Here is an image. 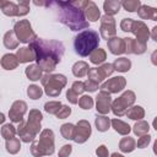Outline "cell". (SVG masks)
Segmentation results:
<instances>
[{
  "mask_svg": "<svg viewBox=\"0 0 157 157\" xmlns=\"http://www.w3.org/2000/svg\"><path fill=\"white\" fill-rule=\"evenodd\" d=\"M28 48L33 50L37 65H39L42 71H45L47 74H50L56 67V65L61 61V58L65 52L63 42L53 39H42L38 37L29 43Z\"/></svg>",
  "mask_w": 157,
  "mask_h": 157,
  "instance_id": "obj_1",
  "label": "cell"
},
{
  "mask_svg": "<svg viewBox=\"0 0 157 157\" xmlns=\"http://www.w3.org/2000/svg\"><path fill=\"white\" fill-rule=\"evenodd\" d=\"M45 6L55 10L58 13V21L67 26L71 31L86 29L90 26L83 10L76 7L72 1H45Z\"/></svg>",
  "mask_w": 157,
  "mask_h": 157,
  "instance_id": "obj_2",
  "label": "cell"
},
{
  "mask_svg": "<svg viewBox=\"0 0 157 157\" xmlns=\"http://www.w3.org/2000/svg\"><path fill=\"white\" fill-rule=\"evenodd\" d=\"M101 37L98 32L93 29H83L78 32L74 38V48L75 52L80 56H88L94 49L98 48Z\"/></svg>",
  "mask_w": 157,
  "mask_h": 157,
  "instance_id": "obj_3",
  "label": "cell"
},
{
  "mask_svg": "<svg viewBox=\"0 0 157 157\" xmlns=\"http://www.w3.org/2000/svg\"><path fill=\"white\" fill-rule=\"evenodd\" d=\"M33 157L52 156L54 153V132L50 129H44L39 134V140H33L31 146Z\"/></svg>",
  "mask_w": 157,
  "mask_h": 157,
  "instance_id": "obj_4",
  "label": "cell"
},
{
  "mask_svg": "<svg viewBox=\"0 0 157 157\" xmlns=\"http://www.w3.org/2000/svg\"><path fill=\"white\" fill-rule=\"evenodd\" d=\"M40 82L44 87L45 94L49 97H58L61 93V90L65 87L67 80L61 74H45L42 76Z\"/></svg>",
  "mask_w": 157,
  "mask_h": 157,
  "instance_id": "obj_5",
  "label": "cell"
},
{
  "mask_svg": "<svg viewBox=\"0 0 157 157\" xmlns=\"http://www.w3.org/2000/svg\"><path fill=\"white\" fill-rule=\"evenodd\" d=\"M135 93L130 90L125 91L120 97H118L115 101L112 102L110 104V110L114 113V115L117 117H123L125 115L126 110L134 104L135 102Z\"/></svg>",
  "mask_w": 157,
  "mask_h": 157,
  "instance_id": "obj_6",
  "label": "cell"
},
{
  "mask_svg": "<svg viewBox=\"0 0 157 157\" xmlns=\"http://www.w3.org/2000/svg\"><path fill=\"white\" fill-rule=\"evenodd\" d=\"M13 33L18 42L21 43H31L37 38V34L33 32L32 26L28 20H20L13 26Z\"/></svg>",
  "mask_w": 157,
  "mask_h": 157,
  "instance_id": "obj_7",
  "label": "cell"
},
{
  "mask_svg": "<svg viewBox=\"0 0 157 157\" xmlns=\"http://www.w3.org/2000/svg\"><path fill=\"white\" fill-rule=\"evenodd\" d=\"M99 32H101V37L103 39H107V40L113 38V37H115V34H117V25H115L114 17L108 16V15H103L101 17Z\"/></svg>",
  "mask_w": 157,
  "mask_h": 157,
  "instance_id": "obj_8",
  "label": "cell"
},
{
  "mask_svg": "<svg viewBox=\"0 0 157 157\" xmlns=\"http://www.w3.org/2000/svg\"><path fill=\"white\" fill-rule=\"evenodd\" d=\"M42 119H43V115H42V113L38 109L29 110L28 119H27L25 125H26V129L28 130V132L33 137H36L39 134V131H40V128H42L40 126V121H42Z\"/></svg>",
  "mask_w": 157,
  "mask_h": 157,
  "instance_id": "obj_9",
  "label": "cell"
},
{
  "mask_svg": "<svg viewBox=\"0 0 157 157\" xmlns=\"http://www.w3.org/2000/svg\"><path fill=\"white\" fill-rule=\"evenodd\" d=\"M125 86H126L125 77H123V76H115V77H112L108 81L103 82L99 88H101V91L108 92L110 94V93H118V92L123 91L125 88Z\"/></svg>",
  "mask_w": 157,
  "mask_h": 157,
  "instance_id": "obj_10",
  "label": "cell"
},
{
  "mask_svg": "<svg viewBox=\"0 0 157 157\" xmlns=\"http://www.w3.org/2000/svg\"><path fill=\"white\" fill-rule=\"evenodd\" d=\"M92 129L87 120H78V123L75 125V136L74 141L76 144H83L86 142L91 136Z\"/></svg>",
  "mask_w": 157,
  "mask_h": 157,
  "instance_id": "obj_11",
  "label": "cell"
},
{
  "mask_svg": "<svg viewBox=\"0 0 157 157\" xmlns=\"http://www.w3.org/2000/svg\"><path fill=\"white\" fill-rule=\"evenodd\" d=\"M27 112V104L23 101H15L9 110V118L12 123H20L23 120V115Z\"/></svg>",
  "mask_w": 157,
  "mask_h": 157,
  "instance_id": "obj_12",
  "label": "cell"
},
{
  "mask_svg": "<svg viewBox=\"0 0 157 157\" xmlns=\"http://www.w3.org/2000/svg\"><path fill=\"white\" fill-rule=\"evenodd\" d=\"M110 104H112V97L108 92L99 91V93L96 97V109L98 114L105 115L110 110Z\"/></svg>",
  "mask_w": 157,
  "mask_h": 157,
  "instance_id": "obj_13",
  "label": "cell"
},
{
  "mask_svg": "<svg viewBox=\"0 0 157 157\" xmlns=\"http://www.w3.org/2000/svg\"><path fill=\"white\" fill-rule=\"evenodd\" d=\"M130 32L135 34V37H136L135 39H137L142 43H146L150 37V31L147 28V25L144 21H134Z\"/></svg>",
  "mask_w": 157,
  "mask_h": 157,
  "instance_id": "obj_14",
  "label": "cell"
},
{
  "mask_svg": "<svg viewBox=\"0 0 157 157\" xmlns=\"http://www.w3.org/2000/svg\"><path fill=\"white\" fill-rule=\"evenodd\" d=\"M125 53L128 54H142L146 52V43H142L135 38H124Z\"/></svg>",
  "mask_w": 157,
  "mask_h": 157,
  "instance_id": "obj_15",
  "label": "cell"
},
{
  "mask_svg": "<svg viewBox=\"0 0 157 157\" xmlns=\"http://www.w3.org/2000/svg\"><path fill=\"white\" fill-rule=\"evenodd\" d=\"M108 44V49L112 54L114 55H120L123 53H125V43H124V38L120 37H113L110 39L107 40Z\"/></svg>",
  "mask_w": 157,
  "mask_h": 157,
  "instance_id": "obj_16",
  "label": "cell"
},
{
  "mask_svg": "<svg viewBox=\"0 0 157 157\" xmlns=\"http://www.w3.org/2000/svg\"><path fill=\"white\" fill-rule=\"evenodd\" d=\"M83 12H85L86 20H88L91 22H96V21H98V18H101V11L93 1L87 2L86 7L83 9Z\"/></svg>",
  "mask_w": 157,
  "mask_h": 157,
  "instance_id": "obj_17",
  "label": "cell"
},
{
  "mask_svg": "<svg viewBox=\"0 0 157 157\" xmlns=\"http://www.w3.org/2000/svg\"><path fill=\"white\" fill-rule=\"evenodd\" d=\"M15 55H16V58H17L20 64L21 63L22 64L23 63H31V61L36 60V55H34L33 50L31 48H28V47H22L20 49H17Z\"/></svg>",
  "mask_w": 157,
  "mask_h": 157,
  "instance_id": "obj_18",
  "label": "cell"
},
{
  "mask_svg": "<svg viewBox=\"0 0 157 157\" xmlns=\"http://www.w3.org/2000/svg\"><path fill=\"white\" fill-rule=\"evenodd\" d=\"M137 15L141 20H151V21L157 20V10L147 5H141L137 10Z\"/></svg>",
  "mask_w": 157,
  "mask_h": 157,
  "instance_id": "obj_19",
  "label": "cell"
},
{
  "mask_svg": "<svg viewBox=\"0 0 157 157\" xmlns=\"http://www.w3.org/2000/svg\"><path fill=\"white\" fill-rule=\"evenodd\" d=\"M1 66L5 69V70H13L18 66V60L16 58L15 54H11V53H7L5 55H2L1 58Z\"/></svg>",
  "mask_w": 157,
  "mask_h": 157,
  "instance_id": "obj_20",
  "label": "cell"
},
{
  "mask_svg": "<svg viewBox=\"0 0 157 157\" xmlns=\"http://www.w3.org/2000/svg\"><path fill=\"white\" fill-rule=\"evenodd\" d=\"M120 7H121V4H120V1H118V0H105V1L103 2V10H104L105 15L112 16V17H113L115 13L119 12Z\"/></svg>",
  "mask_w": 157,
  "mask_h": 157,
  "instance_id": "obj_21",
  "label": "cell"
},
{
  "mask_svg": "<svg viewBox=\"0 0 157 157\" xmlns=\"http://www.w3.org/2000/svg\"><path fill=\"white\" fill-rule=\"evenodd\" d=\"M110 125H112V128H113L118 134L124 135V136H128L129 132L131 131L130 125L126 124L125 121L120 120V119H113V120H110Z\"/></svg>",
  "mask_w": 157,
  "mask_h": 157,
  "instance_id": "obj_22",
  "label": "cell"
},
{
  "mask_svg": "<svg viewBox=\"0 0 157 157\" xmlns=\"http://www.w3.org/2000/svg\"><path fill=\"white\" fill-rule=\"evenodd\" d=\"M25 74L26 76L28 77V80L31 81H38L39 78H42V69L39 67V65L37 64H31L26 67L25 70Z\"/></svg>",
  "mask_w": 157,
  "mask_h": 157,
  "instance_id": "obj_23",
  "label": "cell"
},
{
  "mask_svg": "<svg viewBox=\"0 0 157 157\" xmlns=\"http://www.w3.org/2000/svg\"><path fill=\"white\" fill-rule=\"evenodd\" d=\"M0 9L2 13L6 16H10V17L17 16V4H15L13 1L0 0Z\"/></svg>",
  "mask_w": 157,
  "mask_h": 157,
  "instance_id": "obj_24",
  "label": "cell"
},
{
  "mask_svg": "<svg viewBox=\"0 0 157 157\" xmlns=\"http://www.w3.org/2000/svg\"><path fill=\"white\" fill-rule=\"evenodd\" d=\"M136 148V142L132 137L125 136L119 141V150L124 153H130Z\"/></svg>",
  "mask_w": 157,
  "mask_h": 157,
  "instance_id": "obj_25",
  "label": "cell"
},
{
  "mask_svg": "<svg viewBox=\"0 0 157 157\" xmlns=\"http://www.w3.org/2000/svg\"><path fill=\"white\" fill-rule=\"evenodd\" d=\"M2 42H4V45L7 48V49H17V47H18V40H17V38H16V36H15V33H13V31H7L5 34H4V39H2Z\"/></svg>",
  "mask_w": 157,
  "mask_h": 157,
  "instance_id": "obj_26",
  "label": "cell"
},
{
  "mask_svg": "<svg viewBox=\"0 0 157 157\" xmlns=\"http://www.w3.org/2000/svg\"><path fill=\"white\" fill-rule=\"evenodd\" d=\"M125 115L128 118L132 119V120H141L145 117V110H144V108L141 105H131L126 110Z\"/></svg>",
  "mask_w": 157,
  "mask_h": 157,
  "instance_id": "obj_27",
  "label": "cell"
},
{
  "mask_svg": "<svg viewBox=\"0 0 157 157\" xmlns=\"http://www.w3.org/2000/svg\"><path fill=\"white\" fill-rule=\"evenodd\" d=\"M26 123L22 120L18 123V126L16 128V134L20 136V140L23 141V142H31L34 140V137L28 132V130L26 129Z\"/></svg>",
  "mask_w": 157,
  "mask_h": 157,
  "instance_id": "obj_28",
  "label": "cell"
},
{
  "mask_svg": "<svg viewBox=\"0 0 157 157\" xmlns=\"http://www.w3.org/2000/svg\"><path fill=\"white\" fill-rule=\"evenodd\" d=\"M112 65H113L114 70H117L119 72H126L131 67V61L128 58H119V59H115Z\"/></svg>",
  "mask_w": 157,
  "mask_h": 157,
  "instance_id": "obj_29",
  "label": "cell"
},
{
  "mask_svg": "<svg viewBox=\"0 0 157 157\" xmlns=\"http://www.w3.org/2000/svg\"><path fill=\"white\" fill-rule=\"evenodd\" d=\"M107 59V53L104 49L102 48H97L94 49L91 54H90V61L94 65H98V64H102L104 60Z\"/></svg>",
  "mask_w": 157,
  "mask_h": 157,
  "instance_id": "obj_30",
  "label": "cell"
},
{
  "mask_svg": "<svg viewBox=\"0 0 157 157\" xmlns=\"http://www.w3.org/2000/svg\"><path fill=\"white\" fill-rule=\"evenodd\" d=\"M88 64L86 61H76L72 65V74L76 77H83L88 72Z\"/></svg>",
  "mask_w": 157,
  "mask_h": 157,
  "instance_id": "obj_31",
  "label": "cell"
},
{
  "mask_svg": "<svg viewBox=\"0 0 157 157\" xmlns=\"http://www.w3.org/2000/svg\"><path fill=\"white\" fill-rule=\"evenodd\" d=\"M148 130H150V125L147 121L145 120H137L135 123V125L132 126V131L135 135H137L139 137L140 136H144V135H147L148 134Z\"/></svg>",
  "mask_w": 157,
  "mask_h": 157,
  "instance_id": "obj_32",
  "label": "cell"
},
{
  "mask_svg": "<svg viewBox=\"0 0 157 157\" xmlns=\"http://www.w3.org/2000/svg\"><path fill=\"white\" fill-rule=\"evenodd\" d=\"M94 124H96V128H97L98 131L104 132V131H107V130L109 129V126H110V120H109V118L105 117V115H98V114H97L96 120H94Z\"/></svg>",
  "mask_w": 157,
  "mask_h": 157,
  "instance_id": "obj_33",
  "label": "cell"
},
{
  "mask_svg": "<svg viewBox=\"0 0 157 157\" xmlns=\"http://www.w3.org/2000/svg\"><path fill=\"white\" fill-rule=\"evenodd\" d=\"M60 132H61V135H63L64 139H66V140H74V136H75V125L71 124V123L63 124L61 128H60Z\"/></svg>",
  "mask_w": 157,
  "mask_h": 157,
  "instance_id": "obj_34",
  "label": "cell"
},
{
  "mask_svg": "<svg viewBox=\"0 0 157 157\" xmlns=\"http://www.w3.org/2000/svg\"><path fill=\"white\" fill-rule=\"evenodd\" d=\"M5 146H6V151H7L9 153H11V155H16V153L20 151V148H21L20 139H17V137H12V139H10V140H6Z\"/></svg>",
  "mask_w": 157,
  "mask_h": 157,
  "instance_id": "obj_35",
  "label": "cell"
},
{
  "mask_svg": "<svg viewBox=\"0 0 157 157\" xmlns=\"http://www.w3.org/2000/svg\"><path fill=\"white\" fill-rule=\"evenodd\" d=\"M97 72L101 76V78L104 80V78H107L108 76H110L114 72V69H113V65L112 64L105 63V64H102L99 67H97Z\"/></svg>",
  "mask_w": 157,
  "mask_h": 157,
  "instance_id": "obj_36",
  "label": "cell"
},
{
  "mask_svg": "<svg viewBox=\"0 0 157 157\" xmlns=\"http://www.w3.org/2000/svg\"><path fill=\"white\" fill-rule=\"evenodd\" d=\"M120 4L129 12H136L139 10V7L141 6L140 0H125V1H120Z\"/></svg>",
  "mask_w": 157,
  "mask_h": 157,
  "instance_id": "obj_37",
  "label": "cell"
},
{
  "mask_svg": "<svg viewBox=\"0 0 157 157\" xmlns=\"http://www.w3.org/2000/svg\"><path fill=\"white\" fill-rule=\"evenodd\" d=\"M15 135H16V128L12 124H4V126L1 128V136L5 140H10L15 137Z\"/></svg>",
  "mask_w": 157,
  "mask_h": 157,
  "instance_id": "obj_38",
  "label": "cell"
},
{
  "mask_svg": "<svg viewBox=\"0 0 157 157\" xmlns=\"http://www.w3.org/2000/svg\"><path fill=\"white\" fill-rule=\"evenodd\" d=\"M42 94H43V90L39 86H37V85L28 86V88H27V96L31 99H38V98L42 97Z\"/></svg>",
  "mask_w": 157,
  "mask_h": 157,
  "instance_id": "obj_39",
  "label": "cell"
},
{
  "mask_svg": "<svg viewBox=\"0 0 157 157\" xmlns=\"http://www.w3.org/2000/svg\"><path fill=\"white\" fill-rule=\"evenodd\" d=\"M61 105L63 104L59 101H49V102H47L44 104V110L47 113H49V114H56V112L60 109Z\"/></svg>",
  "mask_w": 157,
  "mask_h": 157,
  "instance_id": "obj_40",
  "label": "cell"
},
{
  "mask_svg": "<svg viewBox=\"0 0 157 157\" xmlns=\"http://www.w3.org/2000/svg\"><path fill=\"white\" fill-rule=\"evenodd\" d=\"M78 105L82 108V109H91L92 107H93V98L91 97V96H88V94H85V96H82L80 99H78Z\"/></svg>",
  "mask_w": 157,
  "mask_h": 157,
  "instance_id": "obj_41",
  "label": "cell"
},
{
  "mask_svg": "<svg viewBox=\"0 0 157 157\" xmlns=\"http://www.w3.org/2000/svg\"><path fill=\"white\" fill-rule=\"evenodd\" d=\"M29 12V1H20L17 4V16H25Z\"/></svg>",
  "mask_w": 157,
  "mask_h": 157,
  "instance_id": "obj_42",
  "label": "cell"
},
{
  "mask_svg": "<svg viewBox=\"0 0 157 157\" xmlns=\"http://www.w3.org/2000/svg\"><path fill=\"white\" fill-rule=\"evenodd\" d=\"M70 114H71V108H70L69 105H64V104H63V105L60 107V109L56 112L55 115H56L58 119H65V118H67Z\"/></svg>",
  "mask_w": 157,
  "mask_h": 157,
  "instance_id": "obj_43",
  "label": "cell"
},
{
  "mask_svg": "<svg viewBox=\"0 0 157 157\" xmlns=\"http://www.w3.org/2000/svg\"><path fill=\"white\" fill-rule=\"evenodd\" d=\"M151 142V136L147 134V135H144V136H140L137 142H136V146L137 148H145L148 146V144Z\"/></svg>",
  "mask_w": 157,
  "mask_h": 157,
  "instance_id": "obj_44",
  "label": "cell"
},
{
  "mask_svg": "<svg viewBox=\"0 0 157 157\" xmlns=\"http://www.w3.org/2000/svg\"><path fill=\"white\" fill-rule=\"evenodd\" d=\"M132 22H134L132 18H123L121 22H120V29L123 32H130L131 26H132Z\"/></svg>",
  "mask_w": 157,
  "mask_h": 157,
  "instance_id": "obj_45",
  "label": "cell"
},
{
  "mask_svg": "<svg viewBox=\"0 0 157 157\" xmlns=\"http://www.w3.org/2000/svg\"><path fill=\"white\" fill-rule=\"evenodd\" d=\"M71 90H72L77 96L81 94V93H83V92H85L83 82H82V81H75V82L72 83V86H71Z\"/></svg>",
  "mask_w": 157,
  "mask_h": 157,
  "instance_id": "obj_46",
  "label": "cell"
},
{
  "mask_svg": "<svg viewBox=\"0 0 157 157\" xmlns=\"http://www.w3.org/2000/svg\"><path fill=\"white\" fill-rule=\"evenodd\" d=\"M66 99H67L70 103H72V104H77V102H78V96H77L71 88H69L67 92H66Z\"/></svg>",
  "mask_w": 157,
  "mask_h": 157,
  "instance_id": "obj_47",
  "label": "cell"
},
{
  "mask_svg": "<svg viewBox=\"0 0 157 157\" xmlns=\"http://www.w3.org/2000/svg\"><path fill=\"white\" fill-rule=\"evenodd\" d=\"M83 88H85V91L94 92V91H97V88H99V87H98L97 83H94V82H92V81H90V80H86V81L83 82Z\"/></svg>",
  "mask_w": 157,
  "mask_h": 157,
  "instance_id": "obj_48",
  "label": "cell"
},
{
  "mask_svg": "<svg viewBox=\"0 0 157 157\" xmlns=\"http://www.w3.org/2000/svg\"><path fill=\"white\" fill-rule=\"evenodd\" d=\"M71 151H72V146L71 145H64L59 150V157H69Z\"/></svg>",
  "mask_w": 157,
  "mask_h": 157,
  "instance_id": "obj_49",
  "label": "cell"
},
{
  "mask_svg": "<svg viewBox=\"0 0 157 157\" xmlns=\"http://www.w3.org/2000/svg\"><path fill=\"white\" fill-rule=\"evenodd\" d=\"M96 155L98 157H109V152H108V148L104 146V145H101L97 147L96 150Z\"/></svg>",
  "mask_w": 157,
  "mask_h": 157,
  "instance_id": "obj_50",
  "label": "cell"
},
{
  "mask_svg": "<svg viewBox=\"0 0 157 157\" xmlns=\"http://www.w3.org/2000/svg\"><path fill=\"white\" fill-rule=\"evenodd\" d=\"M152 39L153 40H157V27L156 26L152 28Z\"/></svg>",
  "mask_w": 157,
  "mask_h": 157,
  "instance_id": "obj_51",
  "label": "cell"
},
{
  "mask_svg": "<svg viewBox=\"0 0 157 157\" xmlns=\"http://www.w3.org/2000/svg\"><path fill=\"white\" fill-rule=\"evenodd\" d=\"M5 119H6V118H5V115H4L2 113H0V124H2V123L5 121Z\"/></svg>",
  "mask_w": 157,
  "mask_h": 157,
  "instance_id": "obj_52",
  "label": "cell"
},
{
  "mask_svg": "<svg viewBox=\"0 0 157 157\" xmlns=\"http://www.w3.org/2000/svg\"><path fill=\"white\" fill-rule=\"evenodd\" d=\"M110 157H124L123 155H120V153H118V152H114V153H112V156Z\"/></svg>",
  "mask_w": 157,
  "mask_h": 157,
  "instance_id": "obj_53",
  "label": "cell"
}]
</instances>
